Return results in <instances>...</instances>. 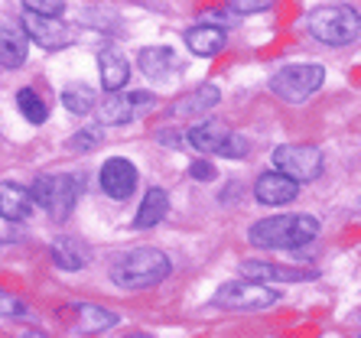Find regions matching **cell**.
Wrapping results in <instances>:
<instances>
[{"label": "cell", "instance_id": "44dd1931", "mask_svg": "<svg viewBox=\"0 0 361 338\" xmlns=\"http://www.w3.org/2000/svg\"><path fill=\"white\" fill-rule=\"evenodd\" d=\"M225 137H228V127L219 124V120H209V124L192 127V130L185 134V140H189V146H195L199 153H219Z\"/></svg>", "mask_w": 361, "mask_h": 338}, {"label": "cell", "instance_id": "ffe728a7", "mask_svg": "<svg viewBox=\"0 0 361 338\" xmlns=\"http://www.w3.org/2000/svg\"><path fill=\"white\" fill-rule=\"evenodd\" d=\"M166 211H169V195L163 192V189L153 186V189H147V195H143L134 225L137 228H153V225H160V221L166 218Z\"/></svg>", "mask_w": 361, "mask_h": 338}, {"label": "cell", "instance_id": "484cf974", "mask_svg": "<svg viewBox=\"0 0 361 338\" xmlns=\"http://www.w3.org/2000/svg\"><path fill=\"white\" fill-rule=\"evenodd\" d=\"M0 315H7V319H23L26 306L20 303L17 296H10L7 289H0Z\"/></svg>", "mask_w": 361, "mask_h": 338}, {"label": "cell", "instance_id": "7a4b0ae2", "mask_svg": "<svg viewBox=\"0 0 361 338\" xmlns=\"http://www.w3.org/2000/svg\"><path fill=\"white\" fill-rule=\"evenodd\" d=\"M319 234V221L312 215H274V218L254 221L247 237L257 247H277V251H290V247L310 244Z\"/></svg>", "mask_w": 361, "mask_h": 338}, {"label": "cell", "instance_id": "4316f807", "mask_svg": "<svg viewBox=\"0 0 361 338\" xmlns=\"http://www.w3.org/2000/svg\"><path fill=\"white\" fill-rule=\"evenodd\" d=\"M26 10L42 13V17H59L62 13V0H23Z\"/></svg>", "mask_w": 361, "mask_h": 338}, {"label": "cell", "instance_id": "9a60e30c", "mask_svg": "<svg viewBox=\"0 0 361 338\" xmlns=\"http://www.w3.org/2000/svg\"><path fill=\"white\" fill-rule=\"evenodd\" d=\"M33 211V195L30 189L17 182H0V215L7 221H23Z\"/></svg>", "mask_w": 361, "mask_h": 338}, {"label": "cell", "instance_id": "7402d4cb", "mask_svg": "<svg viewBox=\"0 0 361 338\" xmlns=\"http://www.w3.org/2000/svg\"><path fill=\"white\" fill-rule=\"evenodd\" d=\"M173 62H176V56L166 46H150V49L140 52V68H143V75H150V78H166Z\"/></svg>", "mask_w": 361, "mask_h": 338}, {"label": "cell", "instance_id": "ac0fdd59", "mask_svg": "<svg viewBox=\"0 0 361 338\" xmlns=\"http://www.w3.org/2000/svg\"><path fill=\"white\" fill-rule=\"evenodd\" d=\"M52 261H56V267H62V270H82L85 263L92 261V251H88L78 237H59V241L52 244Z\"/></svg>", "mask_w": 361, "mask_h": 338}, {"label": "cell", "instance_id": "52a82bcc", "mask_svg": "<svg viewBox=\"0 0 361 338\" xmlns=\"http://www.w3.org/2000/svg\"><path fill=\"white\" fill-rule=\"evenodd\" d=\"M274 163L293 182H312L322 173V150L312 144H283L274 150Z\"/></svg>", "mask_w": 361, "mask_h": 338}, {"label": "cell", "instance_id": "9c48e42d", "mask_svg": "<svg viewBox=\"0 0 361 338\" xmlns=\"http://www.w3.org/2000/svg\"><path fill=\"white\" fill-rule=\"evenodd\" d=\"M20 23H23L26 36H30L36 46H42V49H62V46L72 42V30H68L66 23H59L56 17H42V13L26 10Z\"/></svg>", "mask_w": 361, "mask_h": 338}, {"label": "cell", "instance_id": "2e32d148", "mask_svg": "<svg viewBox=\"0 0 361 338\" xmlns=\"http://www.w3.org/2000/svg\"><path fill=\"white\" fill-rule=\"evenodd\" d=\"M185 46L195 52V56H202V59H209V56H219L221 49H225V30H219V26H189L185 30Z\"/></svg>", "mask_w": 361, "mask_h": 338}, {"label": "cell", "instance_id": "277c9868", "mask_svg": "<svg viewBox=\"0 0 361 338\" xmlns=\"http://www.w3.org/2000/svg\"><path fill=\"white\" fill-rule=\"evenodd\" d=\"M280 299L277 289H270V283L261 280H235V283H225L219 287L212 303L221 306V309H270V306Z\"/></svg>", "mask_w": 361, "mask_h": 338}, {"label": "cell", "instance_id": "f1b7e54d", "mask_svg": "<svg viewBox=\"0 0 361 338\" xmlns=\"http://www.w3.org/2000/svg\"><path fill=\"white\" fill-rule=\"evenodd\" d=\"M189 173H192L195 179H202V182H209V179H215V169H212V163H209V160H195Z\"/></svg>", "mask_w": 361, "mask_h": 338}, {"label": "cell", "instance_id": "d4e9b609", "mask_svg": "<svg viewBox=\"0 0 361 338\" xmlns=\"http://www.w3.org/2000/svg\"><path fill=\"white\" fill-rule=\"evenodd\" d=\"M219 156H225V160H244L247 156V140L241 134H235V130H228V137L219 146Z\"/></svg>", "mask_w": 361, "mask_h": 338}, {"label": "cell", "instance_id": "8fae6325", "mask_svg": "<svg viewBox=\"0 0 361 338\" xmlns=\"http://www.w3.org/2000/svg\"><path fill=\"white\" fill-rule=\"evenodd\" d=\"M241 277L261 280V283H300V280H316V270H302V267H280V263L264 261H244Z\"/></svg>", "mask_w": 361, "mask_h": 338}, {"label": "cell", "instance_id": "d6986e66", "mask_svg": "<svg viewBox=\"0 0 361 338\" xmlns=\"http://www.w3.org/2000/svg\"><path fill=\"white\" fill-rule=\"evenodd\" d=\"M98 68H101V84H104L108 92H118V88H124L127 75H130V65H127V59L121 56L118 49H101Z\"/></svg>", "mask_w": 361, "mask_h": 338}, {"label": "cell", "instance_id": "30bf717a", "mask_svg": "<svg viewBox=\"0 0 361 338\" xmlns=\"http://www.w3.org/2000/svg\"><path fill=\"white\" fill-rule=\"evenodd\" d=\"M101 189L111 195V199H130L137 189V169L130 160L124 156H114L101 166Z\"/></svg>", "mask_w": 361, "mask_h": 338}, {"label": "cell", "instance_id": "6da1fadb", "mask_svg": "<svg viewBox=\"0 0 361 338\" xmlns=\"http://www.w3.org/2000/svg\"><path fill=\"white\" fill-rule=\"evenodd\" d=\"M169 257L157 247H137V251L121 254L118 261L111 263V280L121 289H147L157 287L169 277Z\"/></svg>", "mask_w": 361, "mask_h": 338}, {"label": "cell", "instance_id": "4fadbf2b", "mask_svg": "<svg viewBox=\"0 0 361 338\" xmlns=\"http://www.w3.org/2000/svg\"><path fill=\"white\" fill-rule=\"evenodd\" d=\"M26 36L23 23H13V20H4L0 23V65L4 68H20L26 62Z\"/></svg>", "mask_w": 361, "mask_h": 338}, {"label": "cell", "instance_id": "3957f363", "mask_svg": "<svg viewBox=\"0 0 361 338\" xmlns=\"http://www.w3.org/2000/svg\"><path fill=\"white\" fill-rule=\"evenodd\" d=\"M358 10L348 4H329V7H316L310 13V33L326 46H348L358 39Z\"/></svg>", "mask_w": 361, "mask_h": 338}, {"label": "cell", "instance_id": "cb8c5ba5", "mask_svg": "<svg viewBox=\"0 0 361 338\" xmlns=\"http://www.w3.org/2000/svg\"><path fill=\"white\" fill-rule=\"evenodd\" d=\"M17 104H20V111H23V118L30 120V124H42V120L49 118V111H46L42 98L33 92V88H23V92L17 94Z\"/></svg>", "mask_w": 361, "mask_h": 338}, {"label": "cell", "instance_id": "603a6c76", "mask_svg": "<svg viewBox=\"0 0 361 338\" xmlns=\"http://www.w3.org/2000/svg\"><path fill=\"white\" fill-rule=\"evenodd\" d=\"M62 104H66L72 114H88L94 108V88L88 84H68L66 92H62Z\"/></svg>", "mask_w": 361, "mask_h": 338}, {"label": "cell", "instance_id": "8992f818", "mask_svg": "<svg viewBox=\"0 0 361 338\" xmlns=\"http://www.w3.org/2000/svg\"><path fill=\"white\" fill-rule=\"evenodd\" d=\"M322 82H326V68L322 65H286L270 78V92L283 98V101H302L316 88H322Z\"/></svg>", "mask_w": 361, "mask_h": 338}, {"label": "cell", "instance_id": "ba28073f", "mask_svg": "<svg viewBox=\"0 0 361 338\" xmlns=\"http://www.w3.org/2000/svg\"><path fill=\"white\" fill-rule=\"evenodd\" d=\"M150 104H153V94H147V92L121 94V88H118V92H108V98L98 104V118L104 124H130Z\"/></svg>", "mask_w": 361, "mask_h": 338}, {"label": "cell", "instance_id": "5b68a950", "mask_svg": "<svg viewBox=\"0 0 361 338\" xmlns=\"http://www.w3.org/2000/svg\"><path fill=\"white\" fill-rule=\"evenodd\" d=\"M30 195H33V205H42L52 218L59 221L75 208L78 199L75 176H39L33 182V189H30Z\"/></svg>", "mask_w": 361, "mask_h": 338}, {"label": "cell", "instance_id": "e0dca14e", "mask_svg": "<svg viewBox=\"0 0 361 338\" xmlns=\"http://www.w3.org/2000/svg\"><path fill=\"white\" fill-rule=\"evenodd\" d=\"M219 88L215 84H199L195 92L183 94L176 104H173V111H176L179 118H192V114H205V111L219 108Z\"/></svg>", "mask_w": 361, "mask_h": 338}, {"label": "cell", "instance_id": "7c38bea8", "mask_svg": "<svg viewBox=\"0 0 361 338\" xmlns=\"http://www.w3.org/2000/svg\"><path fill=\"white\" fill-rule=\"evenodd\" d=\"M296 192H300V182H293L290 176L283 173H264L257 182H254V199L261 205H286L293 202Z\"/></svg>", "mask_w": 361, "mask_h": 338}, {"label": "cell", "instance_id": "83f0119b", "mask_svg": "<svg viewBox=\"0 0 361 338\" xmlns=\"http://www.w3.org/2000/svg\"><path fill=\"white\" fill-rule=\"evenodd\" d=\"M274 0H228V7L238 10V13H257V10H267Z\"/></svg>", "mask_w": 361, "mask_h": 338}, {"label": "cell", "instance_id": "5bb4252c", "mask_svg": "<svg viewBox=\"0 0 361 338\" xmlns=\"http://www.w3.org/2000/svg\"><path fill=\"white\" fill-rule=\"evenodd\" d=\"M68 313H75L72 315L75 332H104L111 325H118V313H111V309L94 306V303H75Z\"/></svg>", "mask_w": 361, "mask_h": 338}]
</instances>
